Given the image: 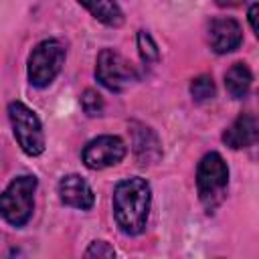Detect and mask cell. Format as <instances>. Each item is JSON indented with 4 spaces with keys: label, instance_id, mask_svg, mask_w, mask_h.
Segmentation results:
<instances>
[{
    "label": "cell",
    "instance_id": "obj_4",
    "mask_svg": "<svg viewBox=\"0 0 259 259\" xmlns=\"http://www.w3.org/2000/svg\"><path fill=\"white\" fill-rule=\"evenodd\" d=\"M65 63V49L59 40L49 38L38 42L28 57V81L34 87H47L61 73Z\"/></svg>",
    "mask_w": 259,
    "mask_h": 259
},
{
    "label": "cell",
    "instance_id": "obj_5",
    "mask_svg": "<svg viewBox=\"0 0 259 259\" xmlns=\"http://www.w3.org/2000/svg\"><path fill=\"white\" fill-rule=\"evenodd\" d=\"M8 117L12 123L14 138L18 146L22 148L24 154L28 156H38L45 150V134L42 125L36 117V113L26 107L22 101H12L8 105Z\"/></svg>",
    "mask_w": 259,
    "mask_h": 259
},
{
    "label": "cell",
    "instance_id": "obj_18",
    "mask_svg": "<svg viewBox=\"0 0 259 259\" xmlns=\"http://www.w3.org/2000/svg\"><path fill=\"white\" fill-rule=\"evenodd\" d=\"M255 14H257V4H253L249 8V22H251V28L257 30V24H255Z\"/></svg>",
    "mask_w": 259,
    "mask_h": 259
},
{
    "label": "cell",
    "instance_id": "obj_6",
    "mask_svg": "<svg viewBox=\"0 0 259 259\" xmlns=\"http://www.w3.org/2000/svg\"><path fill=\"white\" fill-rule=\"evenodd\" d=\"M95 77L101 81L111 91H121L130 83L138 81V71L136 67L117 51L113 49H103L97 55V65H95Z\"/></svg>",
    "mask_w": 259,
    "mask_h": 259
},
{
    "label": "cell",
    "instance_id": "obj_13",
    "mask_svg": "<svg viewBox=\"0 0 259 259\" xmlns=\"http://www.w3.org/2000/svg\"><path fill=\"white\" fill-rule=\"evenodd\" d=\"M251 81H253V75L245 63H235L225 75V87L231 93V97H235V99H241L249 93Z\"/></svg>",
    "mask_w": 259,
    "mask_h": 259
},
{
    "label": "cell",
    "instance_id": "obj_1",
    "mask_svg": "<svg viewBox=\"0 0 259 259\" xmlns=\"http://www.w3.org/2000/svg\"><path fill=\"white\" fill-rule=\"evenodd\" d=\"M150 184L140 178H125L113 190V214L117 227L125 235H140L150 214Z\"/></svg>",
    "mask_w": 259,
    "mask_h": 259
},
{
    "label": "cell",
    "instance_id": "obj_16",
    "mask_svg": "<svg viewBox=\"0 0 259 259\" xmlns=\"http://www.w3.org/2000/svg\"><path fill=\"white\" fill-rule=\"evenodd\" d=\"M81 107L87 115H99L103 111V99L95 89H85L81 95Z\"/></svg>",
    "mask_w": 259,
    "mask_h": 259
},
{
    "label": "cell",
    "instance_id": "obj_7",
    "mask_svg": "<svg viewBox=\"0 0 259 259\" xmlns=\"http://www.w3.org/2000/svg\"><path fill=\"white\" fill-rule=\"evenodd\" d=\"M125 156V144L117 136H99L83 148V164L91 170L115 166Z\"/></svg>",
    "mask_w": 259,
    "mask_h": 259
},
{
    "label": "cell",
    "instance_id": "obj_9",
    "mask_svg": "<svg viewBox=\"0 0 259 259\" xmlns=\"http://www.w3.org/2000/svg\"><path fill=\"white\" fill-rule=\"evenodd\" d=\"M59 196L67 206H75L81 210H87L93 206V190L89 188V184L77 176V174H69L65 178H61L59 182Z\"/></svg>",
    "mask_w": 259,
    "mask_h": 259
},
{
    "label": "cell",
    "instance_id": "obj_19",
    "mask_svg": "<svg viewBox=\"0 0 259 259\" xmlns=\"http://www.w3.org/2000/svg\"><path fill=\"white\" fill-rule=\"evenodd\" d=\"M245 0H217V4L219 6H239V4H243Z\"/></svg>",
    "mask_w": 259,
    "mask_h": 259
},
{
    "label": "cell",
    "instance_id": "obj_17",
    "mask_svg": "<svg viewBox=\"0 0 259 259\" xmlns=\"http://www.w3.org/2000/svg\"><path fill=\"white\" fill-rule=\"evenodd\" d=\"M85 257H115V249L109 247L105 241H93L85 251Z\"/></svg>",
    "mask_w": 259,
    "mask_h": 259
},
{
    "label": "cell",
    "instance_id": "obj_15",
    "mask_svg": "<svg viewBox=\"0 0 259 259\" xmlns=\"http://www.w3.org/2000/svg\"><path fill=\"white\" fill-rule=\"evenodd\" d=\"M138 47H140V55H142L144 63H156L158 61V57H160L158 47L148 32H144V30L138 32Z\"/></svg>",
    "mask_w": 259,
    "mask_h": 259
},
{
    "label": "cell",
    "instance_id": "obj_12",
    "mask_svg": "<svg viewBox=\"0 0 259 259\" xmlns=\"http://www.w3.org/2000/svg\"><path fill=\"white\" fill-rule=\"evenodd\" d=\"M79 4H83L99 22L107 26H119L123 22L121 8L115 0H79Z\"/></svg>",
    "mask_w": 259,
    "mask_h": 259
},
{
    "label": "cell",
    "instance_id": "obj_11",
    "mask_svg": "<svg viewBox=\"0 0 259 259\" xmlns=\"http://www.w3.org/2000/svg\"><path fill=\"white\" fill-rule=\"evenodd\" d=\"M132 127H134L132 130V138H134L136 160L140 164H154L160 158V154H162L158 136L148 125H142V123H134Z\"/></svg>",
    "mask_w": 259,
    "mask_h": 259
},
{
    "label": "cell",
    "instance_id": "obj_8",
    "mask_svg": "<svg viewBox=\"0 0 259 259\" xmlns=\"http://www.w3.org/2000/svg\"><path fill=\"white\" fill-rule=\"evenodd\" d=\"M208 40L214 53L225 55L235 51L243 40V30L235 18H214L208 28Z\"/></svg>",
    "mask_w": 259,
    "mask_h": 259
},
{
    "label": "cell",
    "instance_id": "obj_10",
    "mask_svg": "<svg viewBox=\"0 0 259 259\" xmlns=\"http://www.w3.org/2000/svg\"><path fill=\"white\" fill-rule=\"evenodd\" d=\"M223 142L233 148V150H241V148H249L257 142V119L253 113H241L223 134Z\"/></svg>",
    "mask_w": 259,
    "mask_h": 259
},
{
    "label": "cell",
    "instance_id": "obj_14",
    "mask_svg": "<svg viewBox=\"0 0 259 259\" xmlns=\"http://www.w3.org/2000/svg\"><path fill=\"white\" fill-rule=\"evenodd\" d=\"M190 95L194 101H206L214 95V83L210 75H198L190 83Z\"/></svg>",
    "mask_w": 259,
    "mask_h": 259
},
{
    "label": "cell",
    "instance_id": "obj_3",
    "mask_svg": "<svg viewBox=\"0 0 259 259\" xmlns=\"http://www.w3.org/2000/svg\"><path fill=\"white\" fill-rule=\"evenodd\" d=\"M34 190L36 178L34 176H18L14 178L6 190L0 194V214L12 227H22L30 221L34 210Z\"/></svg>",
    "mask_w": 259,
    "mask_h": 259
},
{
    "label": "cell",
    "instance_id": "obj_2",
    "mask_svg": "<svg viewBox=\"0 0 259 259\" xmlns=\"http://www.w3.org/2000/svg\"><path fill=\"white\" fill-rule=\"evenodd\" d=\"M227 184H229V168L223 156L217 152L206 154L196 170V188L200 202L204 204L206 210H214L225 200Z\"/></svg>",
    "mask_w": 259,
    "mask_h": 259
}]
</instances>
